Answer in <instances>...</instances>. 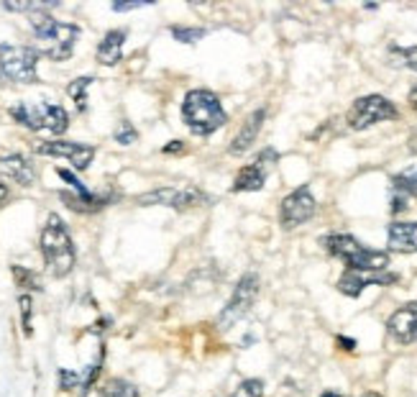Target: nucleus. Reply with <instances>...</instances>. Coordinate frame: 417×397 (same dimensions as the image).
Wrapping results in <instances>:
<instances>
[{
  "instance_id": "nucleus-32",
  "label": "nucleus",
  "mask_w": 417,
  "mask_h": 397,
  "mask_svg": "<svg viewBox=\"0 0 417 397\" xmlns=\"http://www.w3.org/2000/svg\"><path fill=\"white\" fill-rule=\"evenodd\" d=\"M149 3H113L110 8L116 10V13H125V10H139V8H146Z\"/></svg>"
},
{
  "instance_id": "nucleus-7",
  "label": "nucleus",
  "mask_w": 417,
  "mask_h": 397,
  "mask_svg": "<svg viewBox=\"0 0 417 397\" xmlns=\"http://www.w3.org/2000/svg\"><path fill=\"white\" fill-rule=\"evenodd\" d=\"M400 118V110L389 98L384 95H364L359 100H353L346 123L351 131H366V128L382 123V121H397Z\"/></svg>"
},
{
  "instance_id": "nucleus-11",
  "label": "nucleus",
  "mask_w": 417,
  "mask_h": 397,
  "mask_svg": "<svg viewBox=\"0 0 417 397\" xmlns=\"http://www.w3.org/2000/svg\"><path fill=\"white\" fill-rule=\"evenodd\" d=\"M36 154L67 159L77 172H85L92 164V159H95V146L80 144V141H42V144L36 146Z\"/></svg>"
},
{
  "instance_id": "nucleus-4",
  "label": "nucleus",
  "mask_w": 417,
  "mask_h": 397,
  "mask_svg": "<svg viewBox=\"0 0 417 397\" xmlns=\"http://www.w3.org/2000/svg\"><path fill=\"white\" fill-rule=\"evenodd\" d=\"M320 244L330 256L341 259L346 270L356 272H387L389 270V252H379V249H369L353 238L351 233H330L323 236Z\"/></svg>"
},
{
  "instance_id": "nucleus-31",
  "label": "nucleus",
  "mask_w": 417,
  "mask_h": 397,
  "mask_svg": "<svg viewBox=\"0 0 417 397\" xmlns=\"http://www.w3.org/2000/svg\"><path fill=\"white\" fill-rule=\"evenodd\" d=\"M407 203H409V197H407V195L394 193V197H392V213H394V215H400V213L407 211Z\"/></svg>"
},
{
  "instance_id": "nucleus-23",
  "label": "nucleus",
  "mask_w": 417,
  "mask_h": 397,
  "mask_svg": "<svg viewBox=\"0 0 417 397\" xmlns=\"http://www.w3.org/2000/svg\"><path fill=\"white\" fill-rule=\"evenodd\" d=\"M264 395V380L259 377H249L236 385V389L231 392V397H261Z\"/></svg>"
},
{
  "instance_id": "nucleus-1",
  "label": "nucleus",
  "mask_w": 417,
  "mask_h": 397,
  "mask_svg": "<svg viewBox=\"0 0 417 397\" xmlns=\"http://www.w3.org/2000/svg\"><path fill=\"white\" fill-rule=\"evenodd\" d=\"M51 6H57V3H39L36 10L28 13V26L39 42V54L54 62H64L75 51V44L80 39V26L57 21L49 13Z\"/></svg>"
},
{
  "instance_id": "nucleus-30",
  "label": "nucleus",
  "mask_w": 417,
  "mask_h": 397,
  "mask_svg": "<svg viewBox=\"0 0 417 397\" xmlns=\"http://www.w3.org/2000/svg\"><path fill=\"white\" fill-rule=\"evenodd\" d=\"M397 57L402 60V64L412 72H417V46H407V49H392Z\"/></svg>"
},
{
  "instance_id": "nucleus-38",
  "label": "nucleus",
  "mask_w": 417,
  "mask_h": 397,
  "mask_svg": "<svg viewBox=\"0 0 417 397\" xmlns=\"http://www.w3.org/2000/svg\"><path fill=\"white\" fill-rule=\"evenodd\" d=\"M6 197H8V187L0 182V200H6Z\"/></svg>"
},
{
  "instance_id": "nucleus-27",
  "label": "nucleus",
  "mask_w": 417,
  "mask_h": 397,
  "mask_svg": "<svg viewBox=\"0 0 417 397\" xmlns=\"http://www.w3.org/2000/svg\"><path fill=\"white\" fill-rule=\"evenodd\" d=\"M82 387V374L80 372H72V369H59V389H64V392H72V389Z\"/></svg>"
},
{
  "instance_id": "nucleus-20",
  "label": "nucleus",
  "mask_w": 417,
  "mask_h": 397,
  "mask_svg": "<svg viewBox=\"0 0 417 397\" xmlns=\"http://www.w3.org/2000/svg\"><path fill=\"white\" fill-rule=\"evenodd\" d=\"M98 397H139V389H136L134 382L113 377V380H108L98 389Z\"/></svg>"
},
{
  "instance_id": "nucleus-22",
  "label": "nucleus",
  "mask_w": 417,
  "mask_h": 397,
  "mask_svg": "<svg viewBox=\"0 0 417 397\" xmlns=\"http://www.w3.org/2000/svg\"><path fill=\"white\" fill-rule=\"evenodd\" d=\"M10 272H13V279H16L18 288L36 290V292L42 290V282H39V277H36L31 270H26V267H21V264H13V267H10Z\"/></svg>"
},
{
  "instance_id": "nucleus-28",
  "label": "nucleus",
  "mask_w": 417,
  "mask_h": 397,
  "mask_svg": "<svg viewBox=\"0 0 417 397\" xmlns=\"http://www.w3.org/2000/svg\"><path fill=\"white\" fill-rule=\"evenodd\" d=\"M113 139H116L118 144L121 146H131V144H136V139H139V131H136L128 121H123L121 126L116 128V134H113Z\"/></svg>"
},
{
  "instance_id": "nucleus-26",
  "label": "nucleus",
  "mask_w": 417,
  "mask_h": 397,
  "mask_svg": "<svg viewBox=\"0 0 417 397\" xmlns=\"http://www.w3.org/2000/svg\"><path fill=\"white\" fill-rule=\"evenodd\" d=\"M18 305H21V326H24V336H34V328H31V313H34V303L28 295L18 297Z\"/></svg>"
},
{
  "instance_id": "nucleus-13",
  "label": "nucleus",
  "mask_w": 417,
  "mask_h": 397,
  "mask_svg": "<svg viewBox=\"0 0 417 397\" xmlns=\"http://www.w3.org/2000/svg\"><path fill=\"white\" fill-rule=\"evenodd\" d=\"M387 330H389V336H392L397 344H402V346L415 344L417 341V300L397 308V310L389 315V321H387Z\"/></svg>"
},
{
  "instance_id": "nucleus-15",
  "label": "nucleus",
  "mask_w": 417,
  "mask_h": 397,
  "mask_svg": "<svg viewBox=\"0 0 417 397\" xmlns=\"http://www.w3.org/2000/svg\"><path fill=\"white\" fill-rule=\"evenodd\" d=\"M387 246L392 252L417 254V220H394L387 229Z\"/></svg>"
},
{
  "instance_id": "nucleus-18",
  "label": "nucleus",
  "mask_w": 417,
  "mask_h": 397,
  "mask_svg": "<svg viewBox=\"0 0 417 397\" xmlns=\"http://www.w3.org/2000/svg\"><path fill=\"white\" fill-rule=\"evenodd\" d=\"M125 28H113L108 34L103 36L100 44H98V51H95V57L100 64L105 67H113L118 62L123 60V44H125Z\"/></svg>"
},
{
  "instance_id": "nucleus-16",
  "label": "nucleus",
  "mask_w": 417,
  "mask_h": 397,
  "mask_svg": "<svg viewBox=\"0 0 417 397\" xmlns=\"http://www.w3.org/2000/svg\"><path fill=\"white\" fill-rule=\"evenodd\" d=\"M0 175H6L21 187H31L36 179V169L24 154H8V157H0Z\"/></svg>"
},
{
  "instance_id": "nucleus-19",
  "label": "nucleus",
  "mask_w": 417,
  "mask_h": 397,
  "mask_svg": "<svg viewBox=\"0 0 417 397\" xmlns=\"http://www.w3.org/2000/svg\"><path fill=\"white\" fill-rule=\"evenodd\" d=\"M267 182V167H261L256 161H251L236 175L231 193H259Z\"/></svg>"
},
{
  "instance_id": "nucleus-8",
  "label": "nucleus",
  "mask_w": 417,
  "mask_h": 397,
  "mask_svg": "<svg viewBox=\"0 0 417 397\" xmlns=\"http://www.w3.org/2000/svg\"><path fill=\"white\" fill-rule=\"evenodd\" d=\"M259 288H261L259 277L251 274V272L238 279V285H236L231 300H228L226 308H223L220 315H218V326H220V330H231L236 323H241L243 318L251 313V308H254L256 297H259Z\"/></svg>"
},
{
  "instance_id": "nucleus-6",
  "label": "nucleus",
  "mask_w": 417,
  "mask_h": 397,
  "mask_svg": "<svg viewBox=\"0 0 417 397\" xmlns=\"http://www.w3.org/2000/svg\"><path fill=\"white\" fill-rule=\"evenodd\" d=\"M0 75L18 85L39 82V49L0 44Z\"/></svg>"
},
{
  "instance_id": "nucleus-40",
  "label": "nucleus",
  "mask_w": 417,
  "mask_h": 397,
  "mask_svg": "<svg viewBox=\"0 0 417 397\" xmlns=\"http://www.w3.org/2000/svg\"><path fill=\"white\" fill-rule=\"evenodd\" d=\"M409 197H415V200H417V187L412 190V193H409Z\"/></svg>"
},
{
  "instance_id": "nucleus-33",
  "label": "nucleus",
  "mask_w": 417,
  "mask_h": 397,
  "mask_svg": "<svg viewBox=\"0 0 417 397\" xmlns=\"http://www.w3.org/2000/svg\"><path fill=\"white\" fill-rule=\"evenodd\" d=\"M335 344L341 351H356V338H348V336H335Z\"/></svg>"
},
{
  "instance_id": "nucleus-2",
  "label": "nucleus",
  "mask_w": 417,
  "mask_h": 397,
  "mask_svg": "<svg viewBox=\"0 0 417 397\" xmlns=\"http://www.w3.org/2000/svg\"><path fill=\"white\" fill-rule=\"evenodd\" d=\"M182 121L195 136H210L228 123V113L213 90H190L182 100Z\"/></svg>"
},
{
  "instance_id": "nucleus-5",
  "label": "nucleus",
  "mask_w": 417,
  "mask_h": 397,
  "mask_svg": "<svg viewBox=\"0 0 417 397\" xmlns=\"http://www.w3.org/2000/svg\"><path fill=\"white\" fill-rule=\"evenodd\" d=\"M10 118L28 131H49L54 136H62L69 128V113L57 103H18L10 108Z\"/></svg>"
},
{
  "instance_id": "nucleus-37",
  "label": "nucleus",
  "mask_w": 417,
  "mask_h": 397,
  "mask_svg": "<svg viewBox=\"0 0 417 397\" xmlns=\"http://www.w3.org/2000/svg\"><path fill=\"white\" fill-rule=\"evenodd\" d=\"M320 397H343L341 392H335V389H326V392H320Z\"/></svg>"
},
{
  "instance_id": "nucleus-21",
  "label": "nucleus",
  "mask_w": 417,
  "mask_h": 397,
  "mask_svg": "<svg viewBox=\"0 0 417 397\" xmlns=\"http://www.w3.org/2000/svg\"><path fill=\"white\" fill-rule=\"evenodd\" d=\"M95 82L92 77H77L72 82L67 85V95L72 100L77 103V110H87V90H90V85Z\"/></svg>"
},
{
  "instance_id": "nucleus-29",
  "label": "nucleus",
  "mask_w": 417,
  "mask_h": 397,
  "mask_svg": "<svg viewBox=\"0 0 417 397\" xmlns=\"http://www.w3.org/2000/svg\"><path fill=\"white\" fill-rule=\"evenodd\" d=\"M57 175H59L62 179H64V182H67V185L72 187V190H75L77 195H90V190L85 187V182H82L80 177H77L75 172H69V169H62V167H59V169H57Z\"/></svg>"
},
{
  "instance_id": "nucleus-12",
  "label": "nucleus",
  "mask_w": 417,
  "mask_h": 397,
  "mask_svg": "<svg viewBox=\"0 0 417 397\" xmlns=\"http://www.w3.org/2000/svg\"><path fill=\"white\" fill-rule=\"evenodd\" d=\"M397 274L394 272H356V270H346L338 279V292L348 297H359L369 285H394L397 282Z\"/></svg>"
},
{
  "instance_id": "nucleus-25",
  "label": "nucleus",
  "mask_w": 417,
  "mask_h": 397,
  "mask_svg": "<svg viewBox=\"0 0 417 397\" xmlns=\"http://www.w3.org/2000/svg\"><path fill=\"white\" fill-rule=\"evenodd\" d=\"M103 356H105V351L100 349V356H98V362L90 364V367H85V372H82V397H87V392L92 389V385H95V380L100 377V369H103Z\"/></svg>"
},
{
  "instance_id": "nucleus-17",
  "label": "nucleus",
  "mask_w": 417,
  "mask_h": 397,
  "mask_svg": "<svg viewBox=\"0 0 417 397\" xmlns=\"http://www.w3.org/2000/svg\"><path fill=\"white\" fill-rule=\"evenodd\" d=\"M59 200L77 213H98V211H103L105 205L113 203V200H116V195L113 193H103V195H98V193H90V195L59 193Z\"/></svg>"
},
{
  "instance_id": "nucleus-3",
  "label": "nucleus",
  "mask_w": 417,
  "mask_h": 397,
  "mask_svg": "<svg viewBox=\"0 0 417 397\" xmlns=\"http://www.w3.org/2000/svg\"><path fill=\"white\" fill-rule=\"evenodd\" d=\"M42 254H44V264H46V272L51 277H67L69 272L75 270L77 254L75 244H72V236H69L67 223L59 218L57 213H51L46 218V226L42 231Z\"/></svg>"
},
{
  "instance_id": "nucleus-39",
  "label": "nucleus",
  "mask_w": 417,
  "mask_h": 397,
  "mask_svg": "<svg viewBox=\"0 0 417 397\" xmlns=\"http://www.w3.org/2000/svg\"><path fill=\"white\" fill-rule=\"evenodd\" d=\"M364 397H384V395H379V392H366Z\"/></svg>"
},
{
  "instance_id": "nucleus-14",
  "label": "nucleus",
  "mask_w": 417,
  "mask_h": 397,
  "mask_svg": "<svg viewBox=\"0 0 417 397\" xmlns=\"http://www.w3.org/2000/svg\"><path fill=\"white\" fill-rule=\"evenodd\" d=\"M264 118H267V110L264 108L254 110L249 118L243 121V126L238 128V134L233 136V141H231V146H228V152L233 154V157L249 152L251 146L256 144V139H259V131H261V126H264Z\"/></svg>"
},
{
  "instance_id": "nucleus-24",
  "label": "nucleus",
  "mask_w": 417,
  "mask_h": 397,
  "mask_svg": "<svg viewBox=\"0 0 417 397\" xmlns=\"http://www.w3.org/2000/svg\"><path fill=\"white\" fill-rule=\"evenodd\" d=\"M169 34L175 36L177 42L195 44V42H200L202 36H205V28H197V26H172V28H169Z\"/></svg>"
},
{
  "instance_id": "nucleus-9",
  "label": "nucleus",
  "mask_w": 417,
  "mask_h": 397,
  "mask_svg": "<svg viewBox=\"0 0 417 397\" xmlns=\"http://www.w3.org/2000/svg\"><path fill=\"white\" fill-rule=\"evenodd\" d=\"M136 203L143 205V208H151V205H161V208H172V211H190V208H197V205L208 203V195L197 190V187H157V190H149L136 197Z\"/></svg>"
},
{
  "instance_id": "nucleus-34",
  "label": "nucleus",
  "mask_w": 417,
  "mask_h": 397,
  "mask_svg": "<svg viewBox=\"0 0 417 397\" xmlns=\"http://www.w3.org/2000/svg\"><path fill=\"white\" fill-rule=\"evenodd\" d=\"M161 152H164V154H182L184 152V141H179V139H177V141H169V144L164 146Z\"/></svg>"
},
{
  "instance_id": "nucleus-36",
  "label": "nucleus",
  "mask_w": 417,
  "mask_h": 397,
  "mask_svg": "<svg viewBox=\"0 0 417 397\" xmlns=\"http://www.w3.org/2000/svg\"><path fill=\"white\" fill-rule=\"evenodd\" d=\"M407 103H409V105H412V108L417 110V85H415V87H412V90H409V95H407Z\"/></svg>"
},
{
  "instance_id": "nucleus-35",
  "label": "nucleus",
  "mask_w": 417,
  "mask_h": 397,
  "mask_svg": "<svg viewBox=\"0 0 417 397\" xmlns=\"http://www.w3.org/2000/svg\"><path fill=\"white\" fill-rule=\"evenodd\" d=\"M407 149L409 154H417V131H412V136L407 139Z\"/></svg>"
},
{
  "instance_id": "nucleus-10",
  "label": "nucleus",
  "mask_w": 417,
  "mask_h": 397,
  "mask_svg": "<svg viewBox=\"0 0 417 397\" xmlns=\"http://www.w3.org/2000/svg\"><path fill=\"white\" fill-rule=\"evenodd\" d=\"M317 211V200L310 185H300L297 190L287 195L279 205V223L284 229H297L302 223H308Z\"/></svg>"
}]
</instances>
